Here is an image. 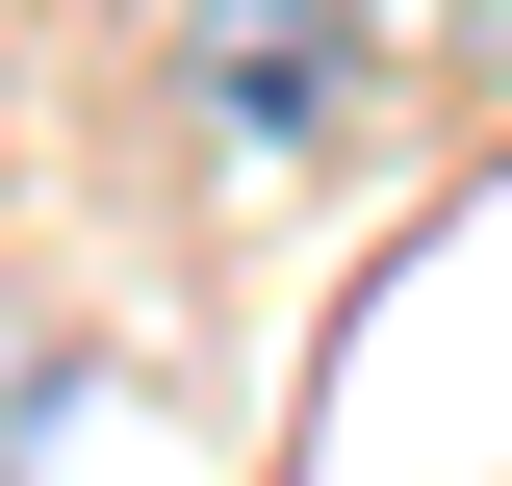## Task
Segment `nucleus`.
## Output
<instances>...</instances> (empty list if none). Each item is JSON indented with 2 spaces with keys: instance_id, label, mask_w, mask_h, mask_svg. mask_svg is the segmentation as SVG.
<instances>
[{
  "instance_id": "f257e3e1",
  "label": "nucleus",
  "mask_w": 512,
  "mask_h": 486,
  "mask_svg": "<svg viewBox=\"0 0 512 486\" xmlns=\"http://www.w3.org/2000/svg\"><path fill=\"white\" fill-rule=\"evenodd\" d=\"M359 77H384L359 0H180V103H205L231 180H308L333 128H359Z\"/></svg>"
},
{
  "instance_id": "f03ea898",
  "label": "nucleus",
  "mask_w": 512,
  "mask_h": 486,
  "mask_svg": "<svg viewBox=\"0 0 512 486\" xmlns=\"http://www.w3.org/2000/svg\"><path fill=\"white\" fill-rule=\"evenodd\" d=\"M461 26H487V52H512V0H461Z\"/></svg>"
}]
</instances>
